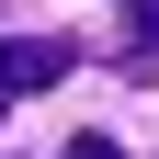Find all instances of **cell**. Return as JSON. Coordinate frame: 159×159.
<instances>
[{"label":"cell","mask_w":159,"mask_h":159,"mask_svg":"<svg viewBox=\"0 0 159 159\" xmlns=\"http://www.w3.org/2000/svg\"><path fill=\"white\" fill-rule=\"evenodd\" d=\"M68 68H80L68 34H0V102H34V91H57Z\"/></svg>","instance_id":"obj_1"},{"label":"cell","mask_w":159,"mask_h":159,"mask_svg":"<svg viewBox=\"0 0 159 159\" xmlns=\"http://www.w3.org/2000/svg\"><path fill=\"white\" fill-rule=\"evenodd\" d=\"M125 68H136V80L159 68V0H136V23H125Z\"/></svg>","instance_id":"obj_2"},{"label":"cell","mask_w":159,"mask_h":159,"mask_svg":"<svg viewBox=\"0 0 159 159\" xmlns=\"http://www.w3.org/2000/svg\"><path fill=\"white\" fill-rule=\"evenodd\" d=\"M68 159H125V148H114V136H68Z\"/></svg>","instance_id":"obj_3"}]
</instances>
